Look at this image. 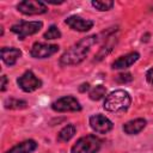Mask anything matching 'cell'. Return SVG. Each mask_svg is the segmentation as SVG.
<instances>
[{"mask_svg": "<svg viewBox=\"0 0 153 153\" xmlns=\"http://www.w3.org/2000/svg\"><path fill=\"white\" fill-rule=\"evenodd\" d=\"M88 88H90V84L86 82V84H82L81 87H79V91L80 92H85V90H88Z\"/></svg>", "mask_w": 153, "mask_h": 153, "instance_id": "cell-23", "label": "cell"}, {"mask_svg": "<svg viewBox=\"0 0 153 153\" xmlns=\"http://www.w3.org/2000/svg\"><path fill=\"white\" fill-rule=\"evenodd\" d=\"M131 104L130 94L124 90H115L110 92L103 103V108L109 112H124Z\"/></svg>", "mask_w": 153, "mask_h": 153, "instance_id": "cell-2", "label": "cell"}, {"mask_svg": "<svg viewBox=\"0 0 153 153\" xmlns=\"http://www.w3.org/2000/svg\"><path fill=\"white\" fill-rule=\"evenodd\" d=\"M105 96H106V88H105V86H103V85H97V86H94V87L90 91V93H88V97H90L91 100H99V99L104 98Z\"/></svg>", "mask_w": 153, "mask_h": 153, "instance_id": "cell-16", "label": "cell"}, {"mask_svg": "<svg viewBox=\"0 0 153 153\" xmlns=\"http://www.w3.org/2000/svg\"><path fill=\"white\" fill-rule=\"evenodd\" d=\"M88 122H90V127L92 128V130L98 134H108L114 128L112 122L102 114L92 115Z\"/></svg>", "mask_w": 153, "mask_h": 153, "instance_id": "cell-9", "label": "cell"}, {"mask_svg": "<svg viewBox=\"0 0 153 153\" xmlns=\"http://www.w3.org/2000/svg\"><path fill=\"white\" fill-rule=\"evenodd\" d=\"M75 131H76V128H75L74 124H67V126H65L59 131V134H57V141L59 142H67V141H69L74 136Z\"/></svg>", "mask_w": 153, "mask_h": 153, "instance_id": "cell-15", "label": "cell"}, {"mask_svg": "<svg viewBox=\"0 0 153 153\" xmlns=\"http://www.w3.org/2000/svg\"><path fill=\"white\" fill-rule=\"evenodd\" d=\"M27 106V103L22 99L10 98L5 100V108L6 109H25Z\"/></svg>", "mask_w": 153, "mask_h": 153, "instance_id": "cell-17", "label": "cell"}, {"mask_svg": "<svg viewBox=\"0 0 153 153\" xmlns=\"http://www.w3.org/2000/svg\"><path fill=\"white\" fill-rule=\"evenodd\" d=\"M140 57V54L137 51H131V53H128L123 56H120L117 60H115L112 62V68L114 69H126V68H129L130 66H133Z\"/></svg>", "mask_w": 153, "mask_h": 153, "instance_id": "cell-11", "label": "cell"}, {"mask_svg": "<svg viewBox=\"0 0 153 153\" xmlns=\"http://www.w3.org/2000/svg\"><path fill=\"white\" fill-rule=\"evenodd\" d=\"M43 27V23L38 20L32 22H20L11 26V31L18 36L19 39H24L27 36L37 33Z\"/></svg>", "mask_w": 153, "mask_h": 153, "instance_id": "cell-4", "label": "cell"}, {"mask_svg": "<svg viewBox=\"0 0 153 153\" xmlns=\"http://www.w3.org/2000/svg\"><path fill=\"white\" fill-rule=\"evenodd\" d=\"M115 79L120 84H126V82H130L133 80V76L130 73H120L118 75H116Z\"/></svg>", "mask_w": 153, "mask_h": 153, "instance_id": "cell-20", "label": "cell"}, {"mask_svg": "<svg viewBox=\"0 0 153 153\" xmlns=\"http://www.w3.org/2000/svg\"><path fill=\"white\" fill-rule=\"evenodd\" d=\"M146 124L147 122L145 118H134L123 124V131L128 135H136L145 129Z\"/></svg>", "mask_w": 153, "mask_h": 153, "instance_id": "cell-13", "label": "cell"}, {"mask_svg": "<svg viewBox=\"0 0 153 153\" xmlns=\"http://www.w3.org/2000/svg\"><path fill=\"white\" fill-rule=\"evenodd\" d=\"M17 84L24 92H33L42 87V80L37 78L32 71L24 72L17 79Z\"/></svg>", "mask_w": 153, "mask_h": 153, "instance_id": "cell-6", "label": "cell"}, {"mask_svg": "<svg viewBox=\"0 0 153 153\" xmlns=\"http://www.w3.org/2000/svg\"><path fill=\"white\" fill-rule=\"evenodd\" d=\"M51 109L56 112H74V111H80L81 105L75 97L63 96V97L56 99L51 104Z\"/></svg>", "mask_w": 153, "mask_h": 153, "instance_id": "cell-5", "label": "cell"}, {"mask_svg": "<svg viewBox=\"0 0 153 153\" xmlns=\"http://www.w3.org/2000/svg\"><path fill=\"white\" fill-rule=\"evenodd\" d=\"M60 47L56 44H48V43H42V42H36L31 47L30 55L35 59H47L53 56L59 51Z\"/></svg>", "mask_w": 153, "mask_h": 153, "instance_id": "cell-8", "label": "cell"}, {"mask_svg": "<svg viewBox=\"0 0 153 153\" xmlns=\"http://www.w3.org/2000/svg\"><path fill=\"white\" fill-rule=\"evenodd\" d=\"M65 23L74 31H79V32H86L88 30H91L94 25L93 20L91 19H85L80 16H69L68 18H66Z\"/></svg>", "mask_w": 153, "mask_h": 153, "instance_id": "cell-10", "label": "cell"}, {"mask_svg": "<svg viewBox=\"0 0 153 153\" xmlns=\"http://www.w3.org/2000/svg\"><path fill=\"white\" fill-rule=\"evenodd\" d=\"M91 5L98 10V11H109L114 7V1H110V0H96V1H92Z\"/></svg>", "mask_w": 153, "mask_h": 153, "instance_id": "cell-18", "label": "cell"}, {"mask_svg": "<svg viewBox=\"0 0 153 153\" xmlns=\"http://www.w3.org/2000/svg\"><path fill=\"white\" fill-rule=\"evenodd\" d=\"M0 56H1V60L7 66L11 67V66H14L18 59L22 56V51L14 47H4L0 50Z\"/></svg>", "mask_w": 153, "mask_h": 153, "instance_id": "cell-12", "label": "cell"}, {"mask_svg": "<svg viewBox=\"0 0 153 153\" xmlns=\"http://www.w3.org/2000/svg\"><path fill=\"white\" fill-rule=\"evenodd\" d=\"M146 80H147L148 84L153 85V68H151V69L147 71V73H146Z\"/></svg>", "mask_w": 153, "mask_h": 153, "instance_id": "cell-21", "label": "cell"}, {"mask_svg": "<svg viewBox=\"0 0 153 153\" xmlns=\"http://www.w3.org/2000/svg\"><path fill=\"white\" fill-rule=\"evenodd\" d=\"M43 37L45 39H59L61 38V31L56 25H50L49 29L44 32Z\"/></svg>", "mask_w": 153, "mask_h": 153, "instance_id": "cell-19", "label": "cell"}, {"mask_svg": "<svg viewBox=\"0 0 153 153\" xmlns=\"http://www.w3.org/2000/svg\"><path fill=\"white\" fill-rule=\"evenodd\" d=\"M98 41L97 35H90L87 37L81 38L79 42L73 44L69 49H67L60 57V65L61 66H73L79 65L85 60L88 51L91 50V47L94 45Z\"/></svg>", "mask_w": 153, "mask_h": 153, "instance_id": "cell-1", "label": "cell"}, {"mask_svg": "<svg viewBox=\"0 0 153 153\" xmlns=\"http://www.w3.org/2000/svg\"><path fill=\"white\" fill-rule=\"evenodd\" d=\"M17 10L26 16H37V14H43L48 11V7L44 2L42 1H36V0H24L20 1L17 5Z\"/></svg>", "mask_w": 153, "mask_h": 153, "instance_id": "cell-7", "label": "cell"}, {"mask_svg": "<svg viewBox=\"0 0 153 153\" xmlns=\"http://www.w3.org/2000/svg\"><path fill=\"white\" fill-rule=\"evenodd\" d=\"M100 147L102 140L96 135L88 134L76 140L71 148V153H98Z\"/></svg>", "mask_w": 153, "mask_h": 153, "instance_id": "cell-3", "label": "cell"}, {"mask_svg": "<svg viewBox=\"0 0 153 153\" xmlns=\"http://www.w3.org/2000/svg\"><path fill=\"white\" fill-rule=\"evenodd\" d=\"M6 85H7V76L6 75H2L1 76V91H5L6 90Z\"/></svg>", "mask_w": 153, "mask_h": 153, "instance_id": "cell-22", "label": "cell"}, {"mask_svg": "<svg viewBox=\"0 0 153 153\" xmlns=\"http://www.w3.org/2000/svg\"><path fill=\"white\" fill-rule=\"evenodd\" d=\"M36 148H37V142L35 140H25L17 143L5 153H32L33 151H36Z\"/></svg>", "mask_w": 153, "mask_h": 153, "instance_id": "cell-14", "label": "cell"}]
</instances>
